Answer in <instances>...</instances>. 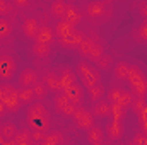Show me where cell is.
I'll return each mask as SVG.
<instances>
[{
    "label": "cell",
    "mask_w": 147,
    "mask_h": 145,
    "mask_svg": "<svg viewBox=\"0 0 147 145\" xmlns=\"http://www.w3.org/2000/svg\"><path fill=\"white\" fill-rule=\"evenodd\" d=\"M26 121H28V128L31 132H41V133H48L50 126H51V118H50V113L46 106L38 101V103H33L29 108H28V113H26Z\"/></svg>",
    "instance_id": "cell-1"
},
{
    "label": "cell",
    "mask_w": 147,
    "mask_h": 145,
    "mask_svg": "<svg viewBox=\"0 0 147 145\" xmlns=\"http://www.w3.org/2000/svg\"><path fill=\"white\" fill-rule=\"evenodd\" d=\"M127 80H128L134 94L139 99H144V96H147V77L144 75V72L139 67L130 65V72H128V79Z\"/></svg>",
    "instance_id": "cell-2"
},
{
    "label": "cell",
    "mask_w": 147,
    "mask_h": 145,
    "mask_svg": "<svg viewBox=\"0 0 147 145\" xmlns=\"http://www.w3.org/2000/svg\"><path fill=\"white\" fill-rule=\"evenodd\" d=\"M79 51H80V55H82L84 60H91V62H96L101 55H105L103 46L98 43V39L89 38V36H86L82 39V43L79 46Z\"/></svg>",
    "instance_id": "cell-3"
},
{
    "label": "cell",
    "mask_w": 147,
    "mask_h": 145,
    "mask_svg": "<svg viewBox=\"0 0 147 145\" xmlns=\"http://www.w3.org/2000/svg\"><path fill=\"white\" fill-rule=\"evenodd\" d=\"M0 103L5 106L7 111H17L22 106L19 101V91L9 84L0 85Z\"/></svg>",
    "instance_id": "cell-4"
},
{
    "label": "cell",
    "mask_w": 147,
    "mask_h": 145,
    "mask_svg": "<svg viewBox=\"0 0 147 145\" xmlns=\"http://www.w3.org/2000/svg\"><path fill=\"white\" fill-rule=\"evenodd\" d=\"M77 73H79V77H80V80H82V85H84L86 89H91V87H94L96 84H99V73H98V70H96L91 63H87L86 60L79 62V65H77Z\"/></svg>",
    "instance_id": "cell-5"
},
{
    "label": "cell",
    "mask_w": 147,
    "mask_h": 145,
    "mask_svg": "<svg viewBox=\"0 0 147 145\" xmlns=\"http://www.w3.org/2000/svg\"><path fill=\"white\" fill-rule=\"evenodd\" d=\"M106 97H108L106 101L110 104H116V106H121V108H130L134 104V96L128 91L121 89V87H111L108 91V94H106Z\"/></svg>",
    "instance_id": "cell-6"
},
{
    "label": "cell",
    "mask_w": 147,
    "mask_h": 145,
    "mask_svg": "<svg viewBox=\"0 0 147 145\" xmlns=\"http://www.w3.org/2000/svg\"><path fill=\"white\" fill-rule=\"evenodd\" d=\"M72 118H74V123L77 125V128H80V130H86L87 132V130H91L94 126V114L89 109L82 108V106H77L75 108Z\"/></svg>",
    "instance_id": "cell-7"
},
{
    "label": "cell",
    "mask_w": 147,
    "mask_h": 145,
    "mask_svg": "<svg viewBox=\"0 0 147 145\" xmlns=\"http://www.w3.org/2000/svg\"><path fill=\"white\" fill-rule=\"evenodd\" d=\"M16 73V62L12 56L9 55H2L0 56V79L2 80H12Z\"/></svg>",
    "instance_id": "cell-8"
},
{
    "label": "cell",
    "mask_w": 147,
    "mask_h": 145,
    "mask_svg": "<svg viewBox=\"0 0 147 145\" xmlns=\"http://www.w3.org/2000/svg\"><path fill=\"white\" fill-rule=\"evenodd\" d=\"M53 104H55L57 113H60V114H63V116H72L74 111H75V106H74L62 92H58V94L53 97Z\"/></svg>",
    "instance_id": "cell-9"
},
{
    "label": "cell",
    "mask_w": 147,
    "mask_h": 145,
    "mask_svg": "<svg viewBox=\"0 0 147 145\" xmlns=\"http://www.w3.org/2000/svg\"><path fill=\"white\" fill-rule=\"evenodd\" d=\"M123 132H125L123 121H116V119H111L110 123L106 125V128H105V135L108 137L110 142L120 140V138L123 137Z\"/></svg>",
    "instance_id": "cell-10"
},
{
    "label": "cell",
    "mask_w": 147,
    "mask_h": 145,
    "mask_svg": "<svg viewBox=\"0 0 147 145\" xmlns=\"http://www.w3.org/2000/svg\"><path fill=\"white\" fill-rule=\"evenodd\" d=\"M38 82H39V77H38L36 70H33V68H24L21 75H19V85H21V89H31V87H34Z\"/></svg>",
    "instance_id": "cell-11"
},
{
    "label": "cell",
    "mask_w": 147,
    "mask_h": 145,
    "mask_svg": "<svg viewBox=\"0 0 147 145\" xmlns=\"http://www.w3.org/2000/svg\"><path fill=\"white\" fill-rule=\"evenodd\" d=\"M62 94H63L74 106L77 108V106H80V103H82V99H84V87H82L80 84H75V85H72V87L62 91Z\"/></svg>",
    "instance_id": "cell-12"
},
{
    "label": "cell",
    "mask_w": 147,
    "mask_h": 145,
    "mask_svg": "<svg viewBox=\"0 0 147 145\" xmlns=\"http://www.w3.org/2000/svg\"><path fill=\"white\" fill-rule=\"evenodd\" d=\"M86 14H87V17H91V19H101L105 14H108V12H106V3L101 2V0L89 2V3L86 5Z\"/></svg>",
    "instance_id": "cell-13"
},
{
    "label": "cell",
    "mask_w": 147,
    "mask_h": 145,
    "mask_svg": "<svg viewBox=\"0 0 147 145\" xmlns=\"http://www.w3.org/2000/svg\"><path fill=\"white\" fill-rule=\"evenodd\" d=\"M62 19H63L65 22L72 24V26H77V24L82 22V12H80V9H79L77 5H74V3H67L65 14H63Z\"/></svg>",
    "instance_id": "cell-14"
},
{
    "label": "cell",
    "mask_w": 147,
    "mask_h": 145,
    "mask_svg": "<svg viewBox=\"0 0 147 145\" xmlns=\"http://www.w3.org/2000/svg\"><path fill=\"white\" fill-rule=\"evenodd\" d=\"M75 31H77V28L72 26V24H69V22H65L63 19L62 21H57V24L53 26V33H55V38L57 39H63V38L72 36Z\"/></svg>",
    "instance_id": "cell-15"
},
{
    "label": "cell",
    "mask_w": 147,
    "mask_h": 145,
    "mask_svg": "<svg viewBox=\"0 0 147 145\" xmlns=\"http://www.w3.org/2000/svg\"><path fill=\"white\" fill-rule=\"evenodd\" d=\"M84 38H86V34L77 29L72 36L58 39V43H60V46H63V48H67V50H79V46H80V43H82Z\"/></svg>",
    "instance_id": "cell-16"
},
{
    "label": "cell",
    "mask_w": 147,
    "mask_h": 145,
    "mask_svg": "<svg viewBox=\"0 0 147 145\" xmlns=\"http://www.w3.org/2000/svg\"><path fill=\"white\" fill-rule=\"evenodd\" d=\"M39 31V22H38L36 17H26L24 22H22V33L24 36L29 38V39H34Z\"/></svg>",
    "instance_id": "cell-17"
},
{
    "label": "cell",
    "mask_w": 147,
    "mask_h": 145,
    "mask_svg": "<svg viewBox=\"0 0 147 145\" xmlns=\"http://www.w3.org/2000/svg\"><path fill=\"white\" fill-rule=\"evenodd\" d=\"M55 39H57V38H55V33H53V28H48V26H39V31H38L34 41L51 46V43H53Z\"/></svg>",
    "instance_id": "cell-18"
},
{
    "label": "cell",
    "mask_w": 147,
    "mask_h": 145,
    "mask_svg": "<svg viewBox=\"0 0 147 145\" xmlns=\"http://www.w3.org/2000/svg\"><path fill=\"white\" fill-rule=\"evenodd\" d=\"M43 84L46 85V89H48V91H51V92H55V94L62 92V89H60V77H58V73H55V72L45 73V77H43Z\"/></svg>",
    "instance_id": "cell-19"
},
{
    "label": "cell",
    "mask_w": 147,
    "mask_h": 145,
    "mask_svg": "<svg viewBox=\"0 0 147 145\" xmlns=\"http://www.w3.org/2000/svg\"><path fill=\"white\" fill-rule=\"evenodd\" d=\"M58 77H60V89L62 91H65V89H69V87L77 84V77H75V73L70 68H63Z\"/></svg>",
    "instance_id": "cell-20"
},
{
    "label": "cell",
    "mask_w": 147,
    "mask_h": 145,
    "mask_svg": "<svg viewBox=\"0 0 147 145\" xmlns=\"http://www.w3.org/2000/svg\"><path fill=\"white\" fill-rule=\"evenodd\" d=\"M17 132H19V130H17V128H16V125H14V123H10V121L3 123V125L0 126V135L3 137L5 144H10V142H14V138H16Z\"/></svg>",
    "instance_id": "cell-21"
},
{
    "label": "cell",
    "mask_w": 147,
    "mask_h": 145,
    "mask_svg": "<svg viewBox=\"0 0 147 145\" xmlns=\"http://www.w3.org/2000/svg\"><path fill=\"white\" fill-rule=\"evenodd\" d=\"M87 142L91 145H101L105 142V130H101L99 126H92L91 130H87Z\"/></svg>",
    "instance_id": "cell-22"
},
{
    "label": "cell",
    "mask_w": 147,
    "mask_h": 145,
    "mask_svg": "<svg viewBox=\"0 0 147 145\" xmlns=\"http://www.w3.org/2000/svg\"><path fill=\"white\" fill-rule=\"evenodd\" d=\"M110 109H111V104L106 101V99H101V101H98V103H94V106H92V114L94 116H99V118H106V116H110Z\"/></svg>",
    "instance_id": "cell-23"
},
{
    "label": "cell",
    "mask_w": 147,
    "mask_h": 145,
    "mask_svg": "<svg viewBox=\"0 0 147 145\" xmlns=\"http://www.w3.org/2000/svg\"><path fill=\"white\" fill-rule=\"evenodd\" d=\"M65 9H67V2H65V0H53L51 5H50V14H51L55 19L62 21V17H63V14H65Z\"/></svg>",
    "instance_id": "cell-24"
},
{
    "label": "cell",
    "mask_w": 147,
    "mask_h": 145,
    "mask_svg": "<svg viewBox=\"0 0 147 145\" xmlns=\"http://www.w3.org/2000/svg\"><path fill=\"white\" fill-rule=\"evenodd\" d=\"M33 142V132L29 128H22L17 132L16 138H14V144L16 145H28Z\"/></svg>",
    "instance_id": "cell-25"
},
{
    "label": "cell",
    "mask_w": 147,
    "mask_h": 145,
    "mask_svg": "<svg viewBox=\"0 0 147 145\" xmlns=\"http://www.w3.org/2000/svg\"><path fill=\"white\" fill-rule=\"evenodd\" d=\"M128 72H130V65L125 62H116L115 63V77L118 80H127L128 79Z\"/></svg>",
    "instance_id": "cell-26"
},
{
    "label": "cell",
    "mask_w": 147,
    "mask_h": 145,
    "mask_svg": "<svg viewBox=\"0 0 147 145\" xmlns=\"http://www.w3.org/2000/svg\"><path fill=\"white\" fill-rule=\"evenodd\" d=\"M87 92H89L91 101H92V103H98V101H101V99H103V96H105V85L99 82V84H96L94 87L87 89Z\"/></svg>",
    "instance_id": "cell-27"
},
{
    "label": "cell",
    "mask_w": 147,
    "mask_h": 145,
    "mask_svg": "<svg viewBox=\"0 0 147 145\" xmlns=\"http://www.w3.org/2000/svg\"><path fill=\"white\" fill-rule=\"evenodd\" d=\"M36 99V96H34V91H33V87L31 89H19V101H21V104H33V101Z\"/></svg>",
    "instance_id": "cell-28"
},
{
    "label": "cell",
    "mask_w": 147,
    "mask_h": 145,
    "mask_svg": "<svg viewBox=\"0 0 147 145\" xmlns=\"http://www.w3.org/2000/svg\"><path fill=\"white\" fill-rule=\"evenodd\" d=\"M50 51H51V46L43 44V43H38V41L33 43V53L36 55L38 58H46L50 55Z\"/></svg>",
    "instance_id": "cell-29"
},
{
    "label": "cell",
    "mask_w": 147,
    "mask_h": 145,
    "mask_svg": "<svg viewBox=\"0 0 147 145\" xmlns=\"http://www.w3.org/2000/svg\"><path fill=\"white\" fill-rule=\"evenodd\" d=\"M110 116H111V119H116V121H123V118L127 116V108H121V106L111 104Z\"/></svg>",
    "instance_id": "cell-30"
},
{
    "label": "cell",
    "mask_w": 147,
    "mask_h": 145,
    "mask_svg": "<svg viewBox=\"0 0 147 145\" xmlns=\"http://www.w3.org/2000/svg\"><path fill=\"white\" fill-rule=\"evenodd\" d=\"M12 34V22L9 19L0 17V39H5Z\"/></svg>",
    "instance_id": "cell-31"
},
{
    "label": "cell",
    "mask_w": 147,
    "mask_h": 145,
    "mask_svg": "<svg viewBox=\"0 0 147 145\" xmlns=\"http://www.w3.org/2000/svg\"><path fill=\"white\" fill-rule=\"evenodd\" d=\"M63 135L60 133V132H53V133H50V135H46V138L41 142V145H60L62 144V138Z\"/></svg>",
    "instance_id": "cell-32"
},
{
    "label": "cell",
    "mask_w": 147,
    "mask_h": 145,
    "mask_svg": "<svg viewBox=\"0 0 147 145\" xmlns=\"http://www.w3.org/2000/svg\"><path fill=\"white\" fill-rule=\"evenodd\" d=\"M14 3L12 2H7V0H0V17L2 19H5L7 15H10V14H14Z\"/></svg>",
    "instance_id": "cell-33"
},
{
    "label": "cell",
    "mask_w": 147,
    "mask_h": 145,
    "mask_svg": "<svg viewBox=\"0 0 147 145\" xmlns=\"http://www.w3.org/2000/svg\"><path fill=\"white\" fill-rule=\"evenodd\" d=\"M111 63H113V60H111L110 55H101L98 60H96V65H98V68H101V70H110L111 68Z\"/></svg>",
    "instance_id": "cell-34"
},
{
    "label": "cell",
    "mask_w": 147,
    "mask_h": 145,
    "mask_svg": "<svg viewBox=\"0 0 147 145\" xmlns=\"http://www.w3.org/2000/svg\"><path fill=\"white\" fill-rule=\"evenodd\" d=\"M33 91H34V96H36V99H43L45 96H46V85L43 84V82H38L36 85L33 87Z\"/></svg>",
    "instance_id": "cell-35"
},
{
    "label": "cell",
    "mask_w": 147,
    "mask_h": 145,
    "mask_svg": "<svg viewBox=\"0 0 147 145\" xmlns=\"http://www.w3.org/2000/svg\"><path fill=\"white\" fill-rule=\"evenodd\" d=\"M130 145H147V135H144V133H137V135L132 138Z\"/></svg>",
    "instance_id": "cell-36"
},
{
    "label": "cell",
    "mask_w": 147,
    "mask_h": 145,
    "mask_svg": "<svg viewBox=\"0 0 147 145\" xmlns=\"http://www.w3.org/2000/svg\"><path fill=\"white\" fill-rule=\"evenodd\" d=\"M137 36L140 41H147V19L140 24V28H139V31H137Z\"/></svg>",
    "instance_id": "cell-37"
},
{
    "label": "cell",
    "mask_w": 147,
    "mask_h": 145,
    "mask_svg": "<svg viewBox=\"0 0 147 145\" xmlns=\"http://www.w3.org/2000/svg\"><path fill=\"white\" fill-rule=\"evenodd\" d=\"M48 133H41V132H33V142L34 144H41L45 138H46Z\"/></svg>",
    "instance_id": "cell-38"
},
{
    "label": "cell",
    "mask_w": 147,
    "mask_h": 145,
    "mask_svg": "<svg viewBox=\"0 0 147 145\" xmlns=\"http://www.w3.org/2000/svg\"><path fill=\"white\" fill-rule=\"evenodd\" d=\"M12 3H14V7H17V9H24V7H28V5H29V2H28V0H14Z\"/></svg>",
    "instance_id": "cell-39"
},
{
    "label": "cell",
    "mask_w": 147,
    "mask_h": 145,
    "mask_svg": "<svg viewBox=\"0 0 147 145\" xmlns=\"http://www.w3.org/2000/svg\"><path fill=\"white\" fill-rule=\"evenodd\" d=\"M139 10H140V15H144L147 19V2H142V3L139 5Z\"/></svg>",
    "instance_id": "cell-40"
},
{
    "label": "cell",
    "mask_w": 147,
    "mask_h": 145,
    "mask_svg": "<svg viewBox=\"0 0 147 145\" xmlns=\"http://www.w3.org/2000/svg\"><path fill=\"white\" fill-rule=\"evenodd\" d=\"M3 113H5V106H3V104H2V103H0V116H2V114H3Z\"/></svg>",
    "instance_id": "cell-41"
},
{
    "label": "cell",
    "mask_w": 147,
    "mask_h": 145,
    "mask_svg": "<svg viewBox=\"0 0 147 145\" xmlns=\"http://www.w3.org/2000/svg\"><path fill=\"white\" fill-rule=\"evenodd\" d=\"M0 145H5V140H3V137L0 135Z\"/></svg>",
    "instance_id": "cell-42"
},
{
    "label": "cell",
    "mask_w": 147,
    "mask_h": 145,
    "mask_svg": "<svg viewBox=\"0 0 147 145\" xmlns=\"http://www.w3.org/2000/svg\"><path fill=\"white\" fill-rule=\"evenodd\" d=\"M101 145H111V144H110V142H103Z\"/></svg>",
    "instance_id": "cell-43"
},
{
    "label": "cell",
    "mask_w": 147,
    "mask_h": 145,
    "mask_svg": "<svg viewBox=\"0 0 147 145\" xmlns=\"http://www.w3.org/2000/svg\"><path fill=\"white\" fill-rule=\"evenodd\" d=\"M5 145H14V144H12V142H10V144H5Z\"/></svg>",
    "instance_id": "cell-44"
}]
</instances>
